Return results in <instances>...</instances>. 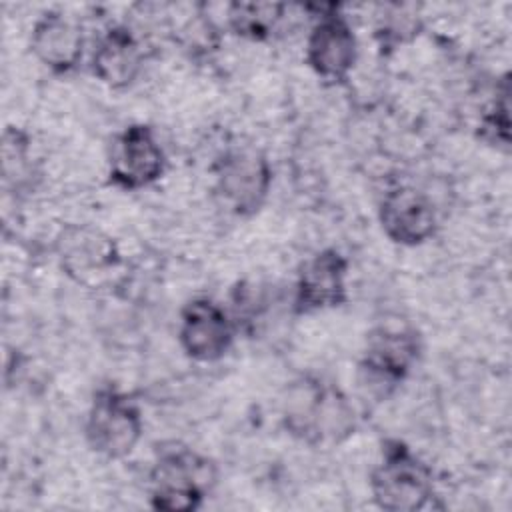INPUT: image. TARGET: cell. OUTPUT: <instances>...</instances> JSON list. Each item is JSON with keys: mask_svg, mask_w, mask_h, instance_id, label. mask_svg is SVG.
<instances>
[{"mask_svg": "<svg viewBox=\"0 0 512 512\" xmlns=\"http://www.w3.org/2000/svg\"><path fill=\"white\" fill-rule=\"evenodd\" d=\"M280 420L288 436L306 446L340 444L356 432V412L346 392L314 372L286 384Z\"/></svg>", "mask_w": 512, "mask_h": 512, "instance_id": "cell-1", "label": "cell"}, {"mask_svg": "<svg viewBox=\"0 0 512 512\" xmlns=\"http://www.w3.org/2000/svg\"><path fill=\"white\" fill-rule=\"evenodd\" d=\"M218 484V466L206 454L170 442L156 450L148 470V502L154 510L192 512Z\"/></svg>", "mask_w": 512, "mask_h": 512, "instance_id": "cell-2", "label": "cell"}, {"mask_svg": "<svg viewBox=\"0 0 512 512\" xmlns=\"http://www.w3.org/2000/svg\"><path fill=\"white\" fill-rule=\"evenodd\" d=\"M368 488L372 502L386 512L424 510L436 496L430 464L400 438L382 440Z\"/></svg>", "mask_w": 512, "mask_h": 512, "instance_id": "cell-3", "label": "cell"}, {"mask_svg": "<svg viewBox=\"0 0 512 512\" xmlns=\"http://www.w3.org/2000/svg\"><path fill=\"white\" fill-rule=\"evenodd\" d=\"M424 354L420 332L402 322L376 324L358 358V382L378 400L392 396L416 370Z\"/></svg>", "mask_w": 512, "mask_h": 512, "instance_id": "cell-4", "label": "cell"}, {"mask_svg": "<svg viewBox=\"0 0 512 512\" xmlns=\"http://www.w3.org/2000/svg\"><path fill=\"white\" fill-rule=\"evenodd\" d=\"M210 172L214 192L230 214L252 218L268 202L274 170L260 148L252 144H230L216 156Z\"/></svg>", "mask_w": 512, "mask_h": 512, "instance_id": "cell-5", "label": "cell"}, {"mask_svg": "<svg viewBox=\"0 0 512 512\" xmlns=\"http://www.w3.org/2000/svg\"><path fill=\"white\" fill-rule=\"evenodd\" d=\"M144 436L140 402L118 386H100L90 400L84 418L88 448L106 460H124Z\"/></svg>", "mask_w": 512, "mask_h": 512, "instance_id": "cell-6", "label": "cell"}, {"mask_svg": "<svg viewBox=\"0 0 512 512\" xmlns=\"http://www.w3.org/2000/svg\"><path fill=\"white\" fill-rule=\"evenodd\" d=\"M316 14L304 42L308 68L328 84H344L360 56L358 36L338 4L314 6Z\"/></svg>", "mask_w": 512, "mask_h": 512, "instance_id": "cell-7", "label": "cell"}, {"mask_svg": "<svg viewBox=\"0 0 512 512\" xmlns=\"http://www.w3.org/2000/svg\"><path fill=\"white\" fill-rule=\"evenodd\" d=\"M166 168V150L150 124L132 122L112 138L106 160V176L108 184L116 190H146L160 182Z\"/></svg>", "mask_w": 512, "mask_h": 512, "instance_id": "cell-8", "label": "cell"}, {"mask_svg": "<svg viewBox=\"0 0 512 512\" xmlns=\"http://www.w3.org/2000/svg\"><path fill=\"white\" fill-rule=\"evenodd\" d=\"M350 260L334 246L312 252L296 270L290 294L294 316H310L344 306L348 294Z\"/></svg>", "mask_w": 512, "mask_h": 512, "instance_id": "cell-9", "label": "cell"}, {"mask_svg": "<svg viewBox=\"0 0 512 512\" xmlns=\"http://www.w3.org/2000/svg\"><path fill=\"white\" fill-rule=\"evenodd\" d=\"M238 334L230 310L214 298L196 296L180 308L176 338L184 356L194 362H220L232 350Z\"/></svg>", "mask_w": 512, "mask_h": 512, "instance_id": "cell-10", "label": "cell"}, {"mask_svg": "<svg viewBox=\"0 0 512 512\" xmlns=\"http://www.w3.org/2000/svg\"><path fill=\"white\" fill-rule=\"evenodd\" d=\"M378 224L382 234L402 248H418L430 242L440 226L432 198L412 184H394L382 194Z\"/></svg>", "mask_w": 512, "mask_h": 512, "instance_id": "cell-11", "label": "cell"}, {"mask_svg": "<svg viewBox=\"0 0 512 512\" xmlns=\"http://www.w3.org/2000/svg\"><path fill=\"white\" fill-rule=\"evenodd\" d=\"M28 48L52 76L76 72L84 60L86 36L80 22L62 10H44L32 24Z\"/></svg>", "mask_w": 512, "mask_h": 512, "instance_id": "cell-12", "label": "cell"}, {"mask_svg": "<svg viewBox=\"0 0 512 512\" xmlns=\"http://www.w3.org/2000/svg\"><path fill=\"white\" fill-rule=\"evenodd\" d=\"M144 48L136 32L122 22L106 26L90 52V74L114 92L128 90L144 70Z\"/></svg>", "mask_w": 512, "mask_h": 512, "instance_id": "cell-13", "label": "cell"}, {"mask_svg": "<svg viewBox=\"0 0 512 512\" xmlns=\"http://www.w3.org/2000/svg\"><path fill=\"white\" fill-rule=\"evenodd\" d=\"M60 264L64 272L78 282H86L94 274L108 272L118 264V252L106 234L88 226H72L62 232Z\"/></svg>", "mask_w": 512, "mask_h": 512, "instance_id": "cell-14", "label": "cell"}, {"mask_svg": "<svg viewBox=\"0 0 512 512\" xmlns=\"http://www.w3.org/2000/svg\"><path fill=\"white\" fill-rule=\"evenodd\" d=\"M288 6L282 2H230L226 6L228 30L248 42L272 40L284 18Z\"/></svg>", "mask_w": 512, "mask_h": 512, "instance_id": "cell-15", "label": "cell"}, {"mask_svg": "<svg viewBox=\"0 0 512 512\" xmlns=\"http://www.w3.org/2000/svg\"><path fill=\"white\" fill-rule=\"evenodd\" d=\"M478 138L500 150L510 148V74L504 72L496 80V90L484 110L480 112L478 126H476Z\"/></svg>", "mask_w": 512, "mask_h": 512, "instance_id": "cell-16", "label": "cell"}, {"mask_svg": "<svg viewBox=\"0 0 512 512\" xmlns=\"http://www.w3.org/2000/svg\"><path fill=\"white\" fill-rule=\"evenodd\" d=\"M416 32V16L404 14L402 6H384V16L376 26V34L382 38V44H398ZM418 34V32H416Z\"/></svg>", "mask_w": 512, "mask_h": 512, "instance_id": "cell-17", "label": "cell"}]
</instances>
